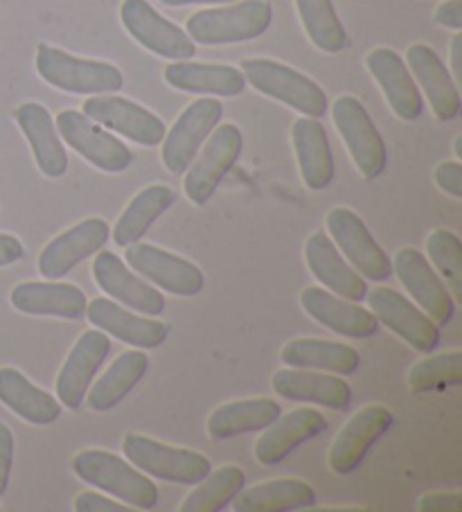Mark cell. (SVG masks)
I'll return each instance as SVG.
<instances>
[{"label":"cell","instance_id":"cell-14","mask_svg":"<svg viewBox=\"0 0 462 512\" xmlns=\"http://www.w3.org/2000/svg\"><path fill=\"white\" fill-rule=\"evenodd\" d=\"M84 116L91 118L97 125L115 131V134L133 140L142 147H156L163 143L167 134L165 122L140 104L127 100V97L106 93L91 95L84 102Z\"/></svg>","mask_w":462,"mask_h":512},{"label":"cell","instance_id":"cell-18","mask_svg":"<svg viewBox=\"0 0 462 512\" xmlns=\"http://www.w3.org/2000/svg\"><path fill=\"white\" fill-rule=\"evenodd\" d=\"M393 411L384 404H370L363 406L361 411L345 422V427L339 431L334 445L327 454V463L330 470L339 476H348L354 470H359L363 458L368 456L372 445L377 443L381 436L388 434L393 427Z\"/></svg>","mask_w":462,"mask_h":512},{"label":"cell","instance_id":"cell-4","mask_svg":"<svg viewBox=\"0 0 462 512\" xmlns=\"http://www.w3.org/2000/svg\"><path fill=\"white\" fill-rule=\"evenodd\" d=\"M37 73L43 82L70 95H106L124 86L118 66L68 55L48 43H39L37 48Z\"/></svg>","mask_w":462,"mask_h":512},{"label":"cell","instance_id":"cell-8","mask_svg":"<svg viewBox=\"0 0 462 512\" xmlns=\"http://www.w3.org/2000/svg\"><path fill=\"white\" fill-rule=\"evenodd\" d=\"M334 246L341 249L343 258L361 278L386 282L393 276V260L372 237L366 222L350 208H334L325 219Z\"/></svg>","mask_w":462,"mask_h":512},{"label":"cell","instance_id":"cell-9","mask_svg":"<svg viewBox=\"0 0 462 512\" xmlns=\"http://www.w3.org/2000/svg\"><path fill=\"white\" fill-rule=\"evenodd\" d=\"M55 125L61 140L100 172L120 174L131 167V149L97 122L86 118L82 111H61Z\"/></svg>","mask_w":462,"mask_h":512},{"label":"cell","instance_id":"cell-30","mask_svg":"<svg viewBox=\"0 0 462 512\" xmlns=\"http://www.w3.org/2000/svg\"><path fill=\"white\" fill-rule=\"evenodd\" d=\"M165 82L181 93L208 95V97H237L246 91V77L242 68L224 64H199L185 59L172 61L165 68Z\"/></svg>","mask_w":462,"mask_h":512},{"label":"cell","instance_id":"cell-29","mask_svg":"<svg viewBox=\"0 0 462 512\" xmlns=\"http://www.w3.org/2000/svg\"><path fill=\"white\" fill-rule=\"evenodd\" d=\"M291 143L300 176L307 188L314 192L330 188L336 176V163L323 122L307 116L296 120L291 127Z\"/></svg>","mask_w":462,"mask_h":512},{"label":"cell","instance_id":"cell-26","mask_svg":"<svg viewBox=\"0 0 462 512\" xmlns=\"http://www.w3.org/2000/svg\"><path fill=\"white\" fill-rule=\"evenodd\" d=\"M327 431V420L316 409H296L280 416L262 429V436L255 443V458L260 465H280L300 445L318 438Z\"/></svg>","mask_w":462,"mask_h":512},{"label":"cell","instance_id":"cell-19","mask_svg":"<svg viewBox=\"0 0 462 512\" xmlns=\"http://www.w3.org/2000/svg\"><path fill=\"white\" fill-rule=\"evenodd\" d=\"M111 352L109 334L102 330H86L70 348L64 366L57 377V400L68 411H79L84 406L86 393L91 388L95 375L100 373L102 364Z\"/></svg>","mask_w":462,"mask_h":512},{"label":"cell","instance_id":"cell-36","mask_svg":"<svg viewBox=\"0 0 462 512\" xmlns=\"http://www.w3.org/2000/svg\"><path fill=\"white\" fill-rule=\"evenodd\" d=\"M282 361L289 368L323 370L332 375H354L359 370L361 355L348 343L325 339H293L282 348Z\"/></svg>","mask_w":462,"mask_h":512},{"label":"cell","instance_id":"cell-2","mask_svg":"<svg viewBox=\"0 0 462 512\" xmlns=\"http://www.w3.org/2000/svg\"><path fill=\"white\" fill-rule=\"evenodd\" d=\"M271 23L273 7L269 0H235L226 7L192 14L185 32L201 46H228L262 37Z\"/></svg>","mask_w":462,"mask_h":512},{"label":"cell","instance_id":"cell-49","mask_svg":"<svg viewBox=\"0 0 462 512\" xmlns=\"http://www.w3.org/2000/svg\"><path fill=\"white\" fill-rule=\"evenodd\" d=\"M460 145H462V138H458V140H456V156H458V158L462 156V149H460Z\"/></svg>","mask_w":462,"mask_h":512},{"label":"cell","instance_id":"cell-23","mask_svg":"<svg viewBox=\"0 0 462 512\" xmlns=\"http://www.w3.org/2000/svg\"><path fill=\"white\" fill-rule=\"evenodd\" d=\"M366 66L370 75L375 77L381 93H384L388 107L393 109L395 116L404 122H413L422 118L424 113V97L420 86L408 70L406 61L390 48H375L368 52Z\"/></svg>","mask_w":462,"mask_h":512},{"label":"cell","instance_id":"cell-15","mask_svg":"<svg viewBox=\"0 0 462 512\" xmlns=\"http://www.w3.org/2000/svg\"><path fill=\"white\" fill-rule=\"evenodd\" d=\"M366 298L370 303V312L375 314L379 325H386L390 332L404 339L413 350L422 352V355H431L440 346L438 325L399 291L390 287H375L368 291Z\"/></svg>","mask_w":462,"mask_h":512},{"label":"cell","instance_id":"cell-3","mask_svg":"<svg viewBox=\"0 0 462 512\" xmlns=\"http://www.w3.org/2000/svg\"><path fill=\"white\" fill-rule=\"evenodd\" d=\"M242 73L257 93L287 104L289 109L298 111L300 116L321 120L327 113V107H330L325 91L312 77L302 75L296 68L280 64L275 59H244Z\"/></svg>","mask_w":462,"mask_h":512},{"label":"cell","instance_id":"cell-27","mask_svg":"<svg viewBox=\"0 0 462 512\" xmlns=\"http://www.w3.org/2000/svg\"><path fill=\"white\" fill-rule=\"evenodd\" d=\"M14 120L28 138L39 172L48 179H61L68 172V154L50 111L39 102H25L14 109Z\"/></svg>","mask_w":462,"mask_h":512},{"label":"cell","instance_id":"cell-13","mask_svg":"<svg viewBox=\"0 0 462 512\" xmlns=\"http://www.w3.org/2000/svg\"><path fill=\"white\" fill-rule=\"evenodd\" d=\"M120 19L133 41L158 57L185 61L197 55V43L188 37V32L158 14L147 0H124Z\"/></svg>","mask_w":462,"mask_h":512},{"label":"cell","instance_id":"cell-31","mask_svg":"<svg viewBox=\"0 0 462 512\" xmlns=\"http://www.w3.org/2000/svg\"><path fill=\"white\" fill-rule=\"evenodd\" d=\"M0 404H5L21 420L37 427L52 425L64 411L55 395L32 384L21 370L12 366L0 368Z\"/></svg>","mask_w":462,"mask_h":512},{"label":"cell","instance_id":"cell-5","mask_svg":"<svg viewBox=\"0 0 462 512\" xmlns=\"http://www.w3.org/2000/svg\"><path fill=\"white\" fill-rule=\"evenodd\" d=\"M122 454L140 472L167 483L197 485L212 470L208 456L185 447L167 445L142 434L124 436Z\"/></svg>","mask_w":462,"mask_h":512},{"label":"cell","instance_id":"cell-43","mask_svg":"<svg viewBox=\"0 0 462 512\" xmlns=\"http://www.w3.org/2000/svg\"><path fill=\"white\" fill-rule=\"evenodd\" d=\"M435 183L449 197L462 199V165L458 161L440 163L435 170Z\"/></svg>","mask_w":462,"mask_h":512},{"label":"cell","instance_id":"cell-25","mask_svg":"<svg viewBox=\"0 0 462 512\" xmlns=\"http://www.w3.org/2000/svg\"><path fill=\"white\" fill-rule=\"evenodd\" d=\"M12 307L28 316L79 321L86 316L88 298L77 285L57 280H30L12 289Z\"/></svg>","mask_w":462,"mask_h":512},{"label":"cell","instance_id":"cell-24","mask_svg":"<svg viewBox=\"0 0 462 512\" xmlns=\"http://www.w3.org/2000/svg\"><path fill=\"white\" fill-rule=\"evenodd\" d=\"M282 400L318 404L332 411H348L354 402L352 386L341 375H321V370L282 368L271 379Z\"/></svg>","mask_w":462,"mask_h":512},{"label":"cell","instance_id":"cell-28","mask_svg":"<svg viewBox=\"0 0 462 512\" xmlns=\"http://www.w3.org/2000/svg\"><path fill=\"white\" fill-rule=\"evenodd\" d=\"M305 262L312 276L321 285L352 303H361L368 294V282L350 267L334 242L323 231L307 237L305 242Z\"/></svg>","mask_w":462,"mask_h":512},{"label":"cell","instance_id":"cell-44","mask_svg":"<svg viewBox=\"0 0 462 512\" xmlns=\"http://www.w3.org/2000/svg\"><path fill=\"white\" fill-rule=\"evenodd\" d=\"M422 512H460L462 494L460 492H431L424 494L420 501Z\"/></svg>","mask_w":462,"mask_h":512},{"label":"cell","instance_id":"cell-48","mask_svg":"<svg viewBox=\"0 0 462 512\" xmlns=\"http://www.w3.org/2000/svg\"><path fill=\"white\" fill-rule=\"evenodd\" d=\"M167 7H185V5H228L235 0H161Z\"/></svg>","mask_w":462,"mask_h":512},{"label":"cell","instance_id":"cell-20","mask_svg":"<svg viewBox=\"0 0 462 512\" xmlns=\"http://www.w3.org/2000/svg\"><path fill=\"white\" fill-rule=\"evenodd\" d=\"M93 278L106 296L115 303H120L129 310L145 316H161L165 310V296L161 289L149 285L145 278H140L136 271L129 269L127 262H122L111 251H97L93 262Z\"/></svg>","mask_w":462,"mask_h":512},{"label":"cell","instance_id":"cell-40","mask_svg":"<svg viewBox=\"0 0 462 512\" xmlns=\"http://www.w3.org/2000/svg\"><path fill=\"white\" fill-rule=\"evenodd\" d=\"M426 260L438 271L444 285H447L451 298L462 300V242L456 233L447 228H435L426 237Z\"/></svg>","mask_w":462,"mask_h":512},{"label":"cell","instance_id":"cell-39","mask_svg":"<svg viewBox=\"0 0 462 512\" xmlns=\"http://www.w3.org/2000/svg\"><path fill=\"white\" fill-rule=\"evenodd\" d=\"M458 384H462V350L426 357L417 361L408 373V388L415 395L440 393Z\"/></svg>","mask_w":462,"mask_h":512},{"label":"cell","instance_id":"cell-42","mask_svg":"<svg viewBox=\"0 0 462 512\" xmlns=\"http://www.w3.org/2000/svg\"><path fill=\"white\" fill-rule=\"evenodd\" d=\"M14 465V434L12 429L0 422V497L10 488Z\"/></svg>","mask_w":462,"mask_h":512},{"label":"cell","instance_id":"cell-17","mask_svg":"<svg viewBox=\"0 0 462 512\" xmlns=\"http://www.w3.org/2000/svg\"><path fill=\"white\" fill-rule=\"evenodd\" d=\"M86 319L93 328L138 350H154L170 339L172 325L129 310L111 298H95L86 307Z\"/></svg>","mask_w":462,"mask_h":512},{"label":"cell","instance_id":"cell-12","mask_svg":"<svg viewBox=\"0 0 462 512\" xmlns=\"http://www.w3.org/2000/svg\"><path fill=\"white\" fill-rule=\"evenodd\" d=\"M221 116H224V104L215 97H201V100L192 102L179 118H176L174 127L167 131L163 138L161 158L165 170L170 174H185L194 156L199 154L201 145L206 143L208 136L219 125Z\"/></svg>","mask_w":462,"mask_h":512},{"label":"cell","instance_id":"cell-11","mask_svg":"<svg viewBox=\"0 0 462 512\" xmlns=\"http://www.w3.org/2000/svg\"><path fill=\"white\" fill-rule=\"evenodd\" d=\"M393 273L402 282L413 303L429 316V319L444 328L453 321L456 314V300L451 298L438 271L431 267L426 255L417 249H399L393 258Z\"/></svg>","mask_w":462,"mask_h":512},{"label":"cell","instance_id":"cell-34","mask_svg":"<svg viewBox=\"0 0 462 512\" xmlns=\"http://www.w3.org/2000/svg\"><path fill=\"white\" fill-rule=\"evenodd\" d=\"M149 370V357L145 352L133 348L122 352V355L106 368V373L88 388L86 404L95 413H109L145 379Z\"/></svg>","mask_w":462,"mask_h":512},{"label":"cell","instance_id":"cell-45","mask_svg":"<svg viewBox=\"0 0 462 512\" xmlns=\"http://www.w3.org/2000/svg\"><path fill=\"white\" fill-rule=\"evenodd\" d=\"M435 21H438V25H442V28L460 32L462 30V0H447V3H442L438 7V12H435Z\"/></svg>","mask_w":462,"mask_h":512},{"label":"cell","instance_id":"cell-35","mask_svg":"<svg viewBox=\"0 0 462 512\" xmlns=\"http://www.w3.org/2000/svg\"><path fill=\"white\" fill-rule=\"evenodd\" d=\"M316 490L300 479H273L244 488L233 499L237 512H291L316 506Z\"/></svg>","mask_w":462,"mask_h":512},{"label":"cell","instance_id":"cell-41","mask_svg":"<svg viewBox=\"0 0 462 512\" xmlns=\"http://www.w3.org/2000/svg\"><path fill=\"white\" fill-rule=\"evenodd\" d=\"M77 512H129L133 510L127 503H120L102 492H82L75 499Z\"/></svg>","mask_w":462,"mask_h":512},{"label":"cell","instance_id":"cell-38","mask_svg":"<svg viewBox=\"0 0 462 512\" xmlns=\"http://www.w3.org/2000/svg\"><path fill=\"white\" fill-rule=\"evenodd\" d=\"M296 10L309 41L318 50L327 52V55L345 50L348 32H345L332 0H296Z\"/></svg>","mask_w":462,"mask_h":512},{"label":"cell","instance_id":"cell-33","mask_svg":"<svg viewBox=\"0 0 462 512\" xmlns=\"http://www.w3.org/2000/svg\"><path fill=\"white\" fill-rule=\"evenodd\" d=\"M176 203V192L170 185L154 183L147 185L145 190H140L136 197H133L124 213L120 215L118 222L111 228L113 242L120 246V249H127L129 244L140 242L142 237L149 233V228L154 226L158 219H161L167 210H170Z\"/></svg>","mask_w":462,"mask_h":512},{"label":"cell","instance_id":"cell-7","mask_svg":"<svg viewBox=\"0 0 462 512\" xmlns=\"http://www.w3.org/2000/svg\"><path fill=\"white\" fill-rule=\"evenodd\" d=\"M332 118L359 174L366 181L379 179L388 165V147L368 109L357 97L341 95L332 107Z\"/></svg>","mask_w":462,"mask_h":512},{"label":"cell","instance_id":"cell-32","mask_svg":"<svg viewBox=\"0 0 462 512\" xmlns=\"http://www.w3.org/2000/svg\"><path fill=\"white\" fill-rule=\"evenodd\" d=\"M282 416V406L271 397H248L217 406L208 418V436L228 440L242 434L262 431Z\"/></svg>","mask_w":462,"mask_h":512},{"label":"cell","instance_id":"cell-22","mask_svg":"<svg viewBox=\"0 0 462 512\" xmlns=\"http://www.w3.org/2000/svg\"><path fill=\"white\" fill-rule=\"evenodd\" d=\"M406 66L429 100L433 116L442 122L456 120L462 111L458 82L444 66L438 52L426 43H415L406 52Z\"/></svg>","mask_w":462,"mask_h":512},{"label":"cell","instance_id":"cell-10","mask_svg":"<svg viewBox=\"0 0 462 512\" xmlns=\"http://www.w3.org/2000/svg\"><path fill=\"white\" fill-rule=\"evenodd\" d=\"M124 262L140 278H145L149 285L163 289L172 296L192 298L201 294L203 285H206V276H203L197 264L181 258V255L158 249L154 244H145L142 240L127 246Z\"/></svg>","mask_w":462,"mask_h":512},{"label":"cell","instance_id":"cell-16","mask_svg":"<svg viewBox=\"0 0 462 512\" xmlns=\"http://www.w3.org/2000/svg\"><path fill=\"white\" fill-rule=\"evenodd\" d=\"M111 237V226L100 217H88L59 233L39 253V273L46 280H61L84 260L102 251Z\"/></svg>","mask_w":462,"mask_h":512},{"label":"cell","instance_id":"cell-21","mask_svg":"<svg viewBox=\"0 0 462 512\" xmlns=\"http://www.w3.org/2000/svg\"><path fill=\"white\" fill-rule=\"evenodd\" d=\"M300 307L307 316L330 332L348 339H370L379 330V321L366 307L332 294L325 287H305L300 291Z\"/></svg>","mask_w":462,"mask_h":512},{"label":"cell","instance_id":"cell-6","mask_svg":"<svg viewBox=\"0 0 462 512\" xmlns=\"http://www.w3.org/2000/svg\"><path fill=\"white\" fill-rule=\"evenodd\" d=\"M244 147L242 129L233 122L217 125L215 131L201 145L188 170H185L183 190L194 206H206L217 192L226 174L233 170Z\"/></svg>","mask_w":462,"mask_h":512},{"label":"cell","instance_id":"cell-1","mask_svg":"<svg viewBox=\"0 0 462 512\" xmlns=\"http://www.w3.org/2000/svg\"><path fill=\"white\" fill-rule=\"evenodd\" d=\"M73 472L84 483L124 501L133 510H154L161 501V492L145 472L104 449H86L75 454Z\"/></svg>","mask_w":462,"mask_h":512},{"label":"cell","instance_id":"cell-47","mask_svg":"<svg viewBox=\"0 0 462 512\" xmlns=\"http://www.w3.org/2000/svg\"><path fill=\"white\" fill-rule=\"evenodd\" d=\"M451 73L456 82L462 79V34L456 32V37L451 39Z\"/></svg>","mask_w":462,"mask_h":512},{"label":"cell","instance_id":"cell-46","mask_svg":"<svg viewBox=\"0 0 462 512\" xmlns=\"http://www.w3.org/2000/svg\"><path fill=\"white\" fill-rule=\"evenodd\" d=\"M25 258V246L19 237L0 233V269L10 267L14 262H21Z\"/></svg>","mask_w":462,"mask_h":512},{"label":"cell","instance_id":"cell-37","mask_svg":"<svg viewBox=\"0 0 462 512\" xmlns=\"http://www.w3.org/2000/svg\"><path fill=\"white\" fill-rule=\"evenodd\" d=\"M246 488V474L242 467L224 465L210 470L181 503V512H219L228 508L239 492Z\"/></svg>","mask_w":462,"mask_h":512}]
</instances>
